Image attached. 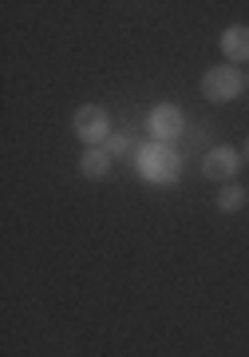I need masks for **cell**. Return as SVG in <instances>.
Listing matches in <instances>:
<instances>
[{
    "label": "cell",
    "instance_id": "cell-1",
    "mask_svg": "<svg viewBox=\"0 0 249 357\" xmlns=\"http://www.w3.org/2000/svg\"><path fill=\"white\" fill-rule=\"evenodd\" d=\"M135 171L150 187H175L178 178H182V159L175 155L170 143H147L135 155Z\"/></svg>",
    "mask_w": 249,
    "mask_h": 357
},
{
    "label": "cell",
    "instance_id": "cell-2",
    "mask_svg": "<svg viewBox=\"0 0 249 357\" xmlns=\"http://www.w3.org/2000/svg\"><path fill=\"white\" fill-rule=\"evenodd\" d=\"M72 131L83 147H103V143L111 139V115L103 112V107H95V103H83L72 115Z\"/></svg>",
    "mask_w": 249,
    "mask_h": 357
},
{
    "label": "cell",
    "instance_id": "cell-3",
    "mask_svg": "<svg viewBox=\"0 0 249 357\" xmlns=\"http://www.w3.org/2000/svg\"><path fill=\"white\" fill-rule=\"evenodd\" d=\"M198 88L210 103H230V100H237V96L246 91V76H241L234 64H218V68H210V72L202 76Z\"/></svg>",
    "mask_w": 249,
    "mask_h": 357
},
{
    "label": "cell",
    "instance_id": "cell-4",
    "mask_svg": "<svg viewBox=\"0 0 249 357\" xmlns=\"http://www.w3.org/2000/svg\"><path fill=\"white\" fill-rule=\"evenodd\" d=\"M237 171H241V151L237 147H230V143H218V147H210V151L202 155V175L214 178V183H234Z\"/></svg>",
    "mask_w": 249,
    "mask_h": 357
},
{
    "label": "cell",
    "instance_id": "cell-5",
    "mask_svg": "<svg viewBox=\"0 0 249 357\" xmlns=\"http://www.w3.org/2000/svg\"><path fill=\"white\" fill-rule=\"evenodd\" d=\"M182 128H186V115L178 112L175 103H159V107H150L147 115V135L150 143H170L182 135Z\"/></svg>",
    "mask_w": 249,
    "mask_h": 357
},
{
    "label": "cell",
    "instance_id": "cell-6",
    "mask_svg": "<svg viewBox=\"0 0 249 357\" xmlns=\"http://www.w3.org/2000/svg\"><path fill=\"white\" fill-rule=\"evenodd\" d=\"M218 48H222L225 64H246L249 60V24H230L222 28V36H218Z\"/></svg>",
    "mask_w": 249,
    "mask_h": 357
},
{
    "label": "cell",
    "instance_id": "cell-7",
    "mask_svg": "<svg viewBox=\"0 0 249 357\" xmlns=\"http://www.w3.org/2000/svg\"><path fill=\"white\" fill-rule=\"evenodd\" d=\"M111 167H115V155L107 147H83V155H79V175L83 178H107Z\"/></svg>",
    "mask_w": 249,
    "mask_h": 357
},
{
    "label": "cell",
    "instance_id": "cell-8",
    "mask_svg": "<svg viewBox=\"0 0 249 357\" xmlns=\"http://www.w3.org/2000/svg\"><path fill=\"white\" fill-rule=\"evenodd\" d=\"M246 203H249V191L241 183H225L222 191L214 195V206H218L222 215H237V211H246Z\"/></svg>",
    "mask_w": 249,
    "mask_h": 357
},
{
    "label": "cell",
    "instance_id": "cell-9",
    "mask_svg": "<svg viewBox=\"0 0 249 357\" xmlns=\"http://www.w3.org/2000/svg\"><path fill=\"white\" fill-rule=\"evenodd\" d=\"M103 147H107V151H111L115 159H119V155H127V151H131V139H127L123 131H119V135H111V139L103 143Z\"/></svg>",
    "mask_w": 249,
    "mask_h": 357
},
{
    "label": "cell",
    "instance_id": "cell-10",
    "mask_svg": "<svg viewBox=\"0 0 249 357\" xmlns=\"http://www.w3.org/2000/svg\"><path fill=\"white\" fill-rule=\"evenodd\" d=\"M246 159H249V135H246Z\"/></svg>",
    "mask_w": 249,
    "mask_h": 357
},
{
    "label": "cell",
    "instance_id": "cell-11",
    "mask_svg": "<svg viewBox=\"0 0 249 357\" xmlns=\"http://www.w3.org/2000/svg\"><path fill=\"white\" fill-rule=\"evenodd\" d=\"M246 88H249V79H246Z\"/></svg>",
    "mask_w": 249,
    "mask_h": 357
}]
</instances>
